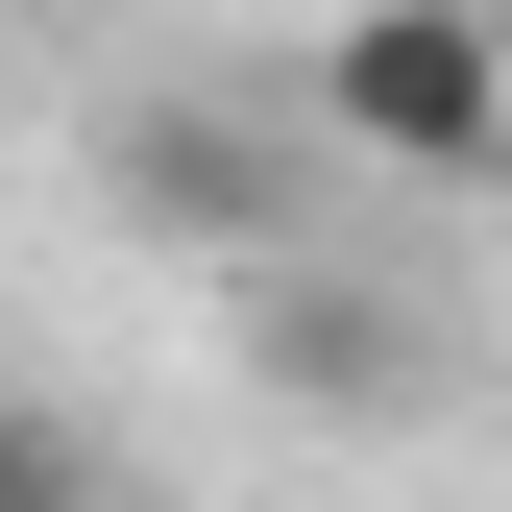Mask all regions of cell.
<instances>
[{"mask_svg": "<svg viewBox=\"0 0 512 512\" xmlns=\"http://www.w3.org/2000/svg\"><path fill=\"white\" fill-rule=\"evenodd\" d=\"M122 220L269 269V244H293V171H269V122H122Z\"/></svg>", "mask_w": 512, "mask_h": 512, "instance_id": "7a4b0ae2", "label": "cell"}, {"mask_svg": "<svg viewBox=\"0 0 512 512\" xmlns=\"http://www.w3.org/2000/svg\"><path fill=\"white\" fill-rule=\"evenodd\" d=\"M415 366H439V342H415L366 269H269V391H293V415H415Z\"/></svg>", "mask_w": 512, "mask_h": 512, "instance_id": "3957f363", "label": "cell"}, {"mask_svg": "<svg viewBox=\"0 0 512 512\" xmlns=\"http://www.w3.org/2000/svg\"><path fill=\"white\" fill-rule=\"evenodd\" d=\"M0 512H98V464H74V415H25V391H0Z\"/></svg>", "mask_w": 512, "mask_h": 512, "instance_id": "277c9868", "label": "cell"}, {"mask_svg": "<svg viewBox=\"0 0 512 512\" xmlns=\"http://www.w3.org/2000/svg\"><path fill=\"white\" fill-rule=\"evenodd\" d=\"M317 147L464 196V171H512V49L464 0H342V25H317Z\"/></svg>", "mask_w": 512, "mask_h": 512, "instance_id": "6da1fadb", "label": "cell"}, {"mask_svg": "<svg viewBox=\"0 0 512 512\" xmlns=\"http://www.w3.org/2000/svg\"><path fill=\"white\" fill-rule=\"evenodd\" d=\"M464 25H488V49H512V0H464Z\"/></svg>", "mask_w": 512, "mask_h": 512, "instance_id": "5b68a950", "label": "cell"}]
</instances>
